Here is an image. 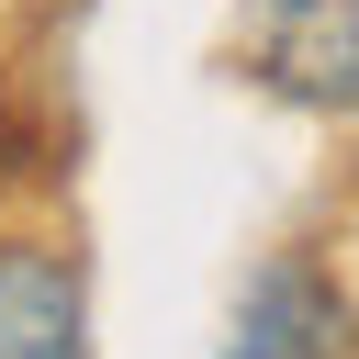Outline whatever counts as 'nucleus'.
Wrapping results in <instances>:
<instances>
[{"instance_id":"f03ea898","label":"nucleus","mask_w":359,"mask_h":359,"mask_svg":"<svg viewBox=\"0 0 359 359\" xmlns=\"http://www.w3.org/2000/svg\"><path fill=\"white\" fill-rule=\"evenodd\" d=\"M224 359H359L337 280H325V269H303V258H269V269L236 292Z\"/></svg>"},{"instance_id":"f257e3e1","label":"nucleus","mask_w":359,"mask_h":359,"mask_svg":"<svg viewBox=\"0 0 359 359\" xmlns=\"http://www.w3.org/2000/svg\"><path fill=\"white\" fill-rule=\"evenodd\" d=\"M258 79L303 112H359V0H258Z\"/></svg>"},{"instance_id":"7ed1b4c3","label":"nucleus","mask_w":359,"mask_h":359,"mask_svg":"<svg viewBox=\"0 0 359 359\" xmlns=\"http://www.w3.org/2000/svg\"><path fill=\"white\" fill-rule=\"evenodd\" d=\"M0 359H90V280L45 236L0 247Z\"/></svg>"}]
</instances>
